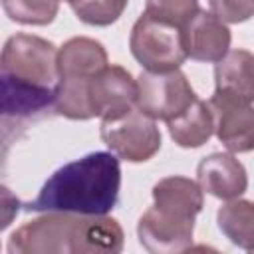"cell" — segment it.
Returning <instances> with one entry per match:
<instances>
[{"mask_svg": "<svg viewBox=\"0 0 254 254\" xmlns=\"http://www.w3.org/2000/svg\"><path fill=\"white\" fill-rule=\"evenodd\" d=\"M196 93L181 69L141 71L135 105L153 119L171 121L196 101Z\"/></svg>", "mask_w": 254, "mask_h": 254, "instance_id": "8992f818", "label": "cell"}, {"mask_svg": "<svg viewBox=\"0 0 254 254\" xmlns=\"http://www.w3.org/2000/svg\"><path fill=\"white\" fill-rule=\"evenodd\" d=\"M198 0H147L145 12L167 20L175 26H185L196 12H198Z\"/></svg>", "mask_w": 254, "mask_h": 254, "instance_id": "ffe728a7", "label": "cell"}, {"mask_svg": "<svg viewBox=\"0 0 254 254\" xmlns=\"http://www.w3.org/2000/svg\"><path fill=\"white\" fill-rule=\"evenodd\" d=\"M200 189L220 200L238 198L248 187L244 165L232 153H210L196 167Z\"/></svg>", "mask_w": 254, "mask_h": 254, "instance_id": "7c38bea8", "label": "cell"}, {"mask_svg": "<svg viewBox=\"0 0 254 254\" xmlns=\"http://www.w3.org/2000/svg\"><path fill=\"white\" fill-rule=\"evenodd\" d=\"M171 139L183 149L202 147L214 133V119L206 101L196 99L175 119L167 121Z\"/></svg>", "mask_w": 254, "mask_h": 254, "instance_id": "2e32d148", "label": "cell"}, {"mask_svg": "<svg viewBox=\"0 0 254 254\" xmlns=\"http://www.w3.org/2000/svg\"><path fill=\"white\" fill-rule=\"evenodd\" d=\"M87 91L93 117L111 119L135 107L137 79L123 65L111 64L89 79Z\"/></svg>", "mask_w": 254, "mask_h": 254, "instance_id": "9c48e42d", "label": "cell"}, {"mask_svg": "<svg viewBox=\"0 0 254 254\" xmlns=\"http://www.w3.org/2000/svg\"><path fill=\"white\" fill-rule=\"evenodd\" d=\"M208 6L226 24H240L254 16V0H208Z\"/></svg>", "mask_w": 254, "mask_h": 254, "instance_id": "44dd1931", "label": "cell"}, {"mask_svg": "<svg viewBox=\"0 0 254 254\" xmlns=\"http://www.w3.org/2000/svg\"><path fill=\"white\" fill-rule=\"evenodd\" d=\"M214 91L254 103V54L248 50H228L214 65Z\"/></svg>", "mask_w": 254, "mask_h": 254, "instance_id": "4fadbf2b", "label": "cell"}, {"mask_svg": "<svg viewBox=\"0 0 254 254\" xmlns=\"http://www.w3.org/2000/svg\"><path fill=\"white\" fill-rule=\"evenodd\" d=\"M105 65H109L107 52L93 38H69L58 52V71L64 79H89Z\"/></svg>", "mask_w": 254, "mask_h": 254, "instance_id": "5bb4252c", "label": "cell"}, {"mask_svg": "<svg viewBox=\"0 0 254 254\" xmlns=\"http://www.w3.org/2000/svg\"><path fill=\"white\" fill-rule=\"evenodd\" d=\"M2 117L4 125L14 121L16 125H26L30 121L46 117L50 111L56 113L54 101L56 93L52 85H38L18 77L2 75Z\"/></svg>", "mask_w": 254, "mask_h": 254, "instance_id": "30bf717a", "label": "cell"}, {"mask_svg": "<svg viewBox=\"0 0 254 254\" xmlns=\"http://www.w3.org/2000/svg\"><path fill=\"white\" fill-rule=\"evenodd\" d=\"M58 52L60 48L46 38L34 34H14L2 48L0 73L54 87L60 79Z\"/></svg>", "mask_w": 254, "mask_h": 254, "instance_id": "5b68a950", "label": "cell"}, {"mask_svg": "<svg viewBox=\"0 0 254 254\" xmlns=\"http://www.w3.org/2000/svg\"><path fill=\"white\" fill-rule=\"evenodd\" d=\"M230 30L226 22L206 10H198L183 26V42L187 56L196 62L216 64L230 50Z\"/></svg>", "mask_w": 254, "mask_h": 254, "instance_id": "8fae6325", "label": "cell"}, {"mask_svg": "<svg viewBox=\"0 0 254 254\" xmlns=\"http://www.w3.org/2000/svg\"><path fill=\"white\" fill-rule=\"evenodd\" d=\"M194 218L177 214L173 210L151 206L137 222V236L141 246L151 254H177L192 244Z\"/></svg>", "mask_w": 254, "mask_h": 254, "instance_id": "52a82bcc", "label": "cell"}, {"mask_svg": "<svg viewBox=\"0 0 254 254\" xmlns=\"http://www.w3.org/2000/svg\"><path fill=\"white\" fill-rule=\"evenodd\" d=\"M129 48L133 58L149 71L179 69L187 56L183 28L143 12L131 28Z\"/></svg>", "mask_w": 254, "mask_h": 254, "instance_id": "3957f363", "label": "cell"}, {"mask_svg": "<svg viewBox=\"0 0 254 254\" xmlns=\"http://www.w3.org/2000/svg\"><path fill=\"white\" fill-rule=\"evenodd\" d=\"M93 214L42 212L10 234V254H91Z\"/></svg>", "mask_w": 254, "mask_h": 254, "instance_id": "7a4b0ae2", "label": "cell"}, {"mask_svg": "<svg viewBox=\"0 0 254 254\" xmlns=\"http://www.w3.org/2000/svg\"><path fill=\"white\" fill-rule=\"evenodd\" d=\"M216 222L220 232L238 248L254 252V202L246 198L226 200L218 212Z\"/></svg>", "mask_w": 254, "mask_h": 254, "instance_id": "e0dca14e", "label": "cell"}, {"mask_svg": "<svg viewBox=\"0 0 254 254\" xmlns=\"http://www.w3.org/2000/svg\"><path fill=\"white\" fill-rule=\"evenodd\" d=\"M129 0H69L73 14L89 26H109L117 22Z\"/></svg>", "mask_w": 254, "mask_h": 254, "instance_id": "d6986e66", "label": "cell"}, {"mask_svg": "<svg viewBox=\"0 0 254 254\" xmlns=\"http://www.w3.org/2000/svg\"><path fill=\"white\" fill-rule=\"evenodd\" d=\"M2 10L12 22L46 26L58 16L60 0H2Z\"/></svg>", "mask_w": 254, "mask_h": 254, "instance_id": "ac0fdd59", "label": "cell"}, {"mask_svg": "<svg viewBox=\"0 0 254 254\" xmlns=\"http://www.w3.org/2000/svg\"><path fill=\"white\" fill-rule=\"evenodd\" d=\"M202 189L196 181L187 179V177H165L153 187V204L173 210L183 216L196 218V214L204 206V196Z\"/></svg>", "mask_w": 254, "mask_h": 254, "instance_id": "9a60e30c", "label": "cell"}, {"mask_svg": "<svg viewBox=\"0 0 254 254\" xmlns=\"http://www.w3.org/2000/svg\"><path fill=\"white\" fill-rule=\"evenodd\" d=\"M99 135L109 151L127 163H145L153 159L163 143L157 119L143 113L137 105L117 117L101 119Z\"/></svg>", "mask_w": 254, "mask_h": 254, "instance_id": "277c9868", "label": "cell"}, {"mask_svg": "<svg viewBox=\"0 0 254 254\" xmlns=\"http://www.w3.org/2000/svg\"><path fill=\"white\" fill-rule=\"evenodd\" d=\"M214 119V135L230 153L254 151V107L252 103L212 93L206 101Z\"/></svg>", "mask_w": 254, "mask_h": 254, "instance_id": "ba28073f", "label": "cell"}, {"mask_svg": "<svg viewBox=\"0 0 254 254\" xmlns=\"http://www.w3.org/2000/svg\"><path fill=\"white\" fill-rule=\"evenodd\" d=\"M65 2H69V0H65Z\"/></svg>", "mask_w": 254, "mask_h": 254, "instance_id": "7402d4cb", "label": "cell"}, {"mask_svg": "<svg viewBox=\"0 0 254 254\" xmlns=\"http://www.w3.org/2000/svg\"><path fill=\"white\" fill-rule=\"evenodd\" d=\"M119 157L111 151H95L60 167L24 210L107 214L119 200Z\"/></svg>", "mask_w": 254, "mask_h": 254, "instance_id": "6da1fadb", "label": "cell"}]
</instances>
